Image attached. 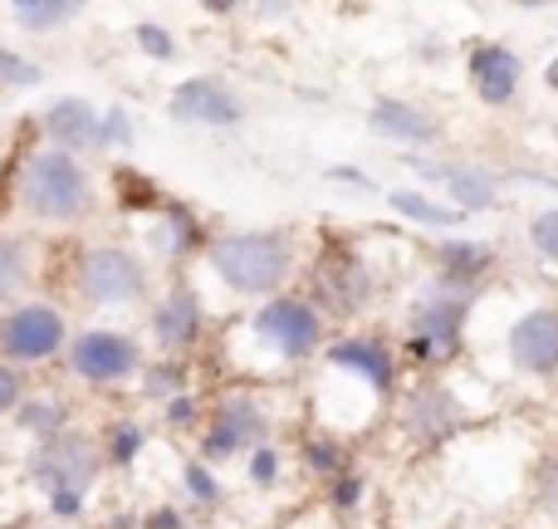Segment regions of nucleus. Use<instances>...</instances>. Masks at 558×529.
Returning a JSON list of instances; mask_svg holds the SVG:
<instances>
[{
  "instance_id": "obj_1",
  "label": "nucleus",
  "mask_w": 558,
  "mask_h": 529,
  "mask_svg": "<svg viewBox=\"0 0 558 529\" xmlns=\"http://www.w3.org/2000/svg\"><path fill=\"white\" fill-rule=\"evenodd\" d=\"M324 344H328V318L318 314V304L304 289H284V294L260 299L235 324V334H226V353L251 377H270V373L318 363Z\"/></svg>"
},
{
  "instance_id": "obj_2",
  "label": "nucleus",
  "mask_w": 558,
  "mask_h": 529,
  "mask_svg": "<svg viewBox=\"0 0 558 529\" xmlns=\"http://www.w3.org/2000/svg\"><path fill=\"white\" fill-rule=\"evenodd\" d=\"M15 206L35 226H78L98 212V182L78 153L29 147L15 167Z\"/></svg>"
},
{
  "instance_id": "obj_3",
  "label": "nucleus",
  "mask_w": 558,
  "mask_h": 529,
  "mask_svg": "<svg viewBox=\"0 0 558 529\" xmlns=\"http://www.w3.org/2000/svg\"><path fill=\"white\" fill-rule=\"evenodd\" d=\"M202 265L226 294L260 304L289 289L299 269V241L289 231H226L211 236Z\"/></svg>"
},
{
  "instance_id": "obj_4",
  "label": "nucleus",
  "mask_w": 558,
  "mask_h": 529,
  "mask_svg": "<svg viewBox=\"0 0 558 529\" xmlns=\"http://www.w3.org/2000/svg\"><path fill=\"white\" fill-rule=\"evenodd\" d=\"M475 309V289L446 285L432 275V285L416 289L412 309L402 324V368H416L422 377H436L461 358L465 348V324Z\"/></svg>"
},
{
  "instance_id": "obj_5",
  "label": "nucleus",
  "mask_w": 558,
  "mask_h": 529,
  "mask_svg": "<svg viewBox=\"0 0 558 529\" xmlns=\"http://www.w3.org/2000/svg\"><path fill=\"white\" fill-rule=\"evenodd\" d=\"M69 289L78 304L98 309V314L153 304V261L143 255V245L94 241L69 265Z\"/></svg>"
},
{
  "instance_id": "obj_6",
  "label": "nucleus",
  "mask_w": 558,
  "mask_h": 529,
  "mask_svg": "<svg viewBox=\"0 0 558 529\" xmlns=\"http://www.w3.org/2000/svg\"><path fill=\"white\" fill-rule=\"evenodd\" d=\"M275 436V412H270V397L260 387H226V393L211 397L206 407V422L202 432L192 436V452L202 456L206 466H231L245 461L260 442Z\"/></svg>"
},
{
  "instance_id": "obj_7",
  "label": "nucleus",
  "mask_w": 558,
  "mask_h": 529,
  "mask_svg": "<svg viewBox=\"0 0 558 529\" xmlns=\"http://www.w3.org/2000/svg\"><path fill=\"white\" fill-rule=\"evenodd\" d=\"M402 353L383 334H333L318 353V383H343L367 407H387L402 393Z\"/></svg>"
},
{
  "instance_id": "obj_8",
  "label": "nucleus",
  "mask_w": 558,
  "mask_h": 529,
  "mask_svg": "<svg viewBox=\"0 0 558 529\" xmlns=\"http://www.w3.org/2000/svg\"><path fill=\"white\" fill-rule=\"evenodd\" d=\"M143 363H147L143 338L128 334V328H108V324L74 328V338H69V348H64V373L74 377V383L94 387V393L133 387Z\"/></svg>"
},
{
  "instance_id": "obj_9",
  "label": "nucleus",
  "mask_w": 558,
  "mask_h": 529,
  "mask_svg": "<svg viewBox=\"0 0 558 529\" xmlns=\"http://www.w3.org/2000/svg\"><path fill=\"white\" fill-rule=\"evenodd\" d=\"M108 466H104V452H98V436L78 432V426H69L54 442L29 446L25 456V481L39 491V501H49V495H88L94 501Z\"/></svg>"
},
{
  "instance_id": "obj_10",
  "label": "nucleus",
  "mask_w": 558,
  "mask_h": 529,
  "mask_svg": "<svg viewBox=\"0 0 558 529\" xmlns=\"http://www.w3.org/2000/svg\"><path fill=\"white\" fill-rule=\"evenodd\" d=\"M69 338H74V324H69V314L54 299L25 294L10 309H0V363H15L25 373L29 368L59 363Z\"/></svg>"
},
{
  "instance_id": "obj_11",
  "label": "nucleus",
  "mask_w": 558,
  "mask_h": 529,
  "mask_svg": "<svg viewBox=\"0 0 558 529\" xmlns=\"http://www.w3.org/2000/svg\"><path fill=\"white\" fill-rule=\"evenodd\" d=\"M304 294L318 304V314L333 318H357L377 299V275L367 265V255L348 241H324V251L314 255L304 279Z\"/></svg>"
},
{
  "instance_id": "obj_12",
  "label": "nucleus",
  "mask_w": 558,
  "mask_h": 529,
  "mask_svg": "<svg viewBox=\"0 0 558 529\" xmlns=\"http://www.w3.org/2000/svg\"><path fill=\"white\" fill-rule=\"evenodd\" d=\"M206 328H211V304L192 275H172L147 304V338L162 358H192L206 344Z\"/></svg>"
},
{
  "instance_id": "obj_13",
  "label": "nucleus",
  "mask_w": 558,
  "mask_h": 529,
  "mask_svg": "<svg viewBox=\"0 0 558 529\" xmlns=\"http://www.w3.org/2000/svg\"><path fill=\"white\" fill-rule=\"evenodd\" d=\"M471 412H465L461 393L446 387L441 377H416L402 397H397V432L407 436V446L416 452H441L446 442L465 432Z\"/></svg>"
},
{
  "instance_id": "obj_14",
  "label": "nucleus",
  "mask_w": 558,
  "mask_h": 529,
  "mask_svg": "<svg viewBox=\"0 0 558 529\" xmlns=\"http://www.w3.org/2000/svg\"><path fill=\"white\" fill-rule=\"evenodd\" d=\"M167 113L177 118L182 128H235L245 118V104L226 79L216 74H192L172 88L167 98Z\"/></svg>"
},
{
  "instance_id": "obj_15",
  "label": "nucleus",
  "mask_w": 558,
  "mask_h": 529,
  "mask_svg": "<svg viewBox=\"0 0 558 529\" xmlns=\"http://www.w3.org/2000/svg\"><path fill=\"white\" fill-rule=\"evenodd\" d=\"M510 368L524 377H558V309L534 304L505 334Z\"/></svg>"
},
{
  "instance_id": "obj_16",
  "label": "nucleus",
  "mask_w": 558,
  "mask_h": 529,
  "mask_svg": "<svg viewBox=\"0 0 558 529\" xmlns=\"http://www.w3.org/2000/svg\"><path fill=\"white\" fill-rule=\"evenodd\" d=\"M206 245H211V236L196 221L192 206H182V202H167L162 212L147 216V226H143V255L157 265H186V261H196V255H206Z\"/></svg>"
},
{
  "instance_id": "obj_17",
  "label": "nucleus",
  "mask_w": 558,
  "mask_h": 529,
  "mask_svg": "<svg viewBox=\"0 0 558 529\" xmlns=\"http://www.w3.org/2000/svg\"><path fill=\"white\" fill-rule=\"evenodd\" d=\"M98 118L104 113H98L84 94H64L39 113V133H45L49 147H64V153L84 157L88 147H98Z\"/></svg>"
},
{
  "instance_id": "obj_18",
  "label": "nucleus",
  "mask_w": 558,
  "mask_h": 529,
  "mask_svg": "<svg viewBox=\"0 0 558 529\" xmlns=\"http://www.w3.org/2000/svg\"><path fill=\"white\" fill-rule=\"evenodd\" d=\"M367 128L383 143H397V147H432L441 137V123L426 108L407 104V98H377L373 113H367Z\"/></svg>"
},
{
  "instance_id": "obj_19",
  "label": "nucleus",
  "mask_w": 558,
  "mask_h": 529,
  "mask_svg": "<svg viewBox=\"0 0 558 529\" xmlns=\"http://www.w3.org/2000/svg\"><path fill=\"white\" fill-rule=\"evenodd\" d=\"M471 79H475V94L481 104L505 108L514 94H520V79H524V59L505 45H475L471 49Z\"/></svg>"
},
{
  "instance_id": "obj_20",
  "label": "nucleus",
  "mask_w": 558,
  "mask_h": 529,
  "mask_svg": "<svg viewBox=\"0 0 558 529\" xmlns=\"http://www.w3.org/2000/svg\"><path fill=\"white\" fill-rule=\"evenodd\" d=\"M15 432L25 436V442H54V436H64L69 426H74V402H69L64 393H54V387H29V397L15 407Z\"/></svg>"
},
{
  "instance_id": "obj_21",
  "label": "nucleus",
  "mask_w": 558,
  "mask_h": 529,
  "mask_svg": "<svg viewBox=\"0 0 558 529\" xmlns=\"http://www.w3.org/2000/svg\"><path fill=\"white\" fill-rule=\"evenodd\" d=\"M432 265H436V279L481 294L485 275L495 269V245L490 241H456V236H446L441 245H432Z\"/></svg>"
},
{
  "instance_id": "obj_22",
  "label": "nucleus",
  "mask_w": 558,
  "mask_h": 529,
  "mask_svg": "<svg viewBox=\"0 0 558 529\" xmlns=\"http://www.w3.org/2000/svg\"><path fill=\"white\" fill-rule=\"evenodd\" d=\"M147 446H153V432H147V422L143 417H133V412L108 417L104 432H98V452H104V466L113 476L133 471V466L147 456Z\"/></svg>"
},
{
  "instance_id": "obj_23",
  "label": "nucleus",
  "mask_w": 558,
  "mask_h": 529,
  "mask_svg": "<svg viewBox=\"0 0 558 529\" xmlns=\"http://www.w3.org/2000/svg\"><path fill=\"white\" fill-rule=\"evenodd\" d=\"M177 491H182V505L192 515H216L226 501H231L221 471H216V466H206L196 452L182 456V466H177Z\"/></svg>"
},
{
  "instance_id": "obj_24",
  "label": "nucleus",
  "mask_w": 558,
  "mask_h": 529,
  "mask_svg": "<svg viewBox=\"0 0 558 529\" xmlns=\"http://www.w3.org/2000/svg\"><path fill=\"white\" fill-rule=\"evenodd\" d=\"M299 466H304L308 481L328 485L343 471H353V452H348V442L338 432H324V426H318V432H308L304 442H299Z\"/></svg>"
},
{
  "instance_id": "obj_25",
  "label": "nucleus",
  "mask_w": 558,
  "mask_h": 529,
  "mask_svg": "<svg viewBox=\"0 0 558 529\" xmlns=\"http://www.w3.org/2000/svg\"><path fill=\"white\" fill-rule=\"evenodd\" d=\"M133 387L147 397V402H157V407L172 402L177 393H192V387H196L192 383V358H162V353L147 358Z\"/></svg>"
},
{
  "instance_id": "obj_26",
  "label": "nucleus",
  "mask_w": 558,
  "mask_h": 529,
  "mask_svg": "<svg viewBox=\"0 0 558 529\" xmlns=\"http://www.w3.org/2000/svg\"><path fill=\"white\" fill-rule=\"evenodd\" d=\"M441 187L451 192L456 212H465V216H471V212H490L495 196H500V177L485 172V167H446Z\"/></svg>"
},
{
  "instance_id": "obj_27",
  "label": "nucleus",
  "mask_w": 558,
  "mask_h": 529,
  "mask_svg": "<svg viewBox=\"0 0 558 529\" xmlns=\"http://www.w3.org/2000/svg\"><path fill=\"white\" fill-rule=\"evenodd\" d=\"M387 206H392L402 221H416V226H432V231H451V226L465 221V212H456V206H441L432 202V196L412 192V187H397V192H387Z\"/></svg>"
},
{
  "instance_id": "obj_28",
  "label": "nucleus",
  "mask_w": 558,
  "mask_h": 529,
  "mask_svg": "<svg viewBox=\"0 0 558 529\" xmlns=\"http://www.w3.org/2000/svg\"><path fill=\"white\" fill-rule=\"evenodd\" d=\"M25 289H29V245L20 236L0 231V309L25 299Z\"/></svg>"
},
{
  "instance_id": "obj_29",
  "label": "nucleus",
  "mask_w": 558,
  "mask_h": 529,
  "mask_svg": "<svg viewBox=\"0 0 558 529\" xmlns=\"http://www.w3.org/2000/svg\"><path fill=\"white\" fill-rule=\"evenodd\" d=\"M206 407H211V397H206L202 387H192V393H177L172 402L157 407V422H162V432H172V436H196L206 422Z\"/></svg>"
},
{
  "instance_id": "obj_30",
  "label": "nucleus",
  "mask_w": 558,
  "mask_h": 529,
  "mask_svg": "<svg viewBox=\"0 0 558 529\" xmlns=\"http://www.w3.org/2000/svg\"><path fill=\"white\" fill-rule=\"evenodd\" d=\"M113 192H118V206H123L128 216H157L167 206V196L157 192L147 177H137L133 167H118V177H113Z\"/></svg>"
},
{
  "instance_id": "obj_31",
  "label": "nucleus",
  "mask_w": 558,
  "mask_h": 529,
  "mask_svg": "<svg viewBox=\"0 0 558 529\" xmlns=\"http://www.w3.org/2000/svg\"><path fill=\"white\" fill-rule=\"evenodd\" d=\"M245 485H255V491H279V481H284V446L275 442H260L251 456H245Z\"/></svg>"
},
{
  "instance_id": "obj_32",
  "label": "nucleus",
  "mask_w": 558,
  "mask_h": 529,
  "mask_svg": "<svg viewBox=\"0 0 558 529\" xmlns=\"http://www.w3.org/2000/svg\"><path fill=\"white\" fill-rule=\"evenodd\" d=\"M133 45H137V55H147V59H157V64H172L182 49H177V35L167 25H157V20H137L133 25Z\"/></svg>"
},
{
  "instance_id": "obj_33",
  "label": "nucleus",
  "mask_w": 558,
  "mask_h": 529,
  "mask_svg": "<svg viewBox=\"0 0 558 529\" xmlns=\"http://www.w3.org/2000/svg\"><path fill=\"white\" fill-rule=\"evenodd\" d=\"M133 143H137V123H133V113H128L123 104L104 108V118H98V147H108V153H128Z\"/></svg>"
},
{
  "instance_id": "obj_34",
  "label": "nucleus",
  "mask_w": 558,
  "mask_h": 529,
  "mask_svg": "<svg viewBox=\"0 0 558 529\" xmlns=\"http://www.w3.org/2000/svg\"><path fill=\"white\" fill-rule=\"evenodd\" d=\"M324 495H328V510L333 515H357L363 510V501H367V476L363 471H343L338 481L324 485Z\"/></svg>"
},
{
  "instance_id": "obj_35",
  "label": "nucleus",
  "mask_w": 558,
  "mask_h": 529,
  "mask_svg": "<svg viewBox=\"0 0 558 529\" xmlns=\"http://www.w3.org/2000/svg\"><path fill=\"white\" fill-rule=\"evenodd\" d=\"M84 5H88V0H45L35 15H20V29H29V35H49V29L69 25V20H74Z\"/></svg>"
},
{
  "instance_id": "obj_36",
  "label": "nucleus",
  "mask_w": 558,
  "mask_h": 529,
  "mask_svg": "<svg viewBox=\"0 0 558 529\" xmlns=\"http://www.w3.org/2000/svg\"><path fill=\"white\" fill-rule=\"evenodd\" d=\"M39 79H45V69H39L35 59L10 49V45H0V88H35Z\"/></svg>"
},
{
  "instance_id": "obj_37",
  "label": "nucleus",
  "mask_w": 558,
  "mask_h": 529,
  "mask_svg": "<svg viewBox=\"0 0 558 529\" xmlns=\"http://www.w3.org/2000/svg\"><path fill=\"white\" fill-rule=\"evenodd\" d=\"M25 397H29V373L15 363H0V422H10Z\"/></svg>"
},
{
  "instance_id": "obj_38",
  "label": "nucleus",
  "mask_w": 558,
  "mask_h": 529,
  "mask_svg": "<svg viewBox=\"0 0 558 529\" xmlns=\"http://www.w3.org/2000/svg\"><path fill=\"white\" fill-rule=\"evenodd\" d=\"M530 245L544 255L549 265H558V206H549V212H539L530 221Z\"/></svg>"
},
{
  "instance_id": "obj_39",
  "label": "nucleus",
  "mask_w": 558,
  "mask_h": 529,
  "mask_svg": "<svg viewBox=\"0 0 558 529\" xmlns=\"http://www.w3.org/2000/svg\"><path fill=\"white\" fill-rule=\"evenodd\" d=\"M143 529H192V510L182 501H157L143 510Z\"/></svg>"
},
{
  "instance_id": "obj_40",
  "label": "nucleus",
  "mask_w": 558,
  "mask_h": 529,
  "mask_svg": "<svg viewBox=\"0 0 558 529\" xmlns=\"http://www.w3.org/2000/svg\"><path fill=\"white\" fill-rule=\"evenodd\" d=\"M534 501H539V510L549 515V520H558V452L539 466V476H534Z\"/></svg>"
},
{
  "instance_id": "obj_41",
  "label": "nucleus",
  "mask_w": 558,
  "mask_h": 529,
  "mask_svg": "<svg viewBox=\"0 0 558 529\" xmlns=\"http://www.w3.org/2000/svg\"><path fill=\"white\" fill-rule=\"evenodd\" d=\"M45 510H49V520H59V525H78L88 515V495H49Z\"/></svg>"
},
{
  "instance_id": "obj_42",
  "label": "nucleus",
  "mask_w": 558,
  "mask_h": 529,
  "mask_svg": "<svg viewBox=\"0 0 558 529\" xmlns=\"http://www.w3.org/2000/svg\"><path fill=\"white\" fill-rule=\"evenodd\" d=\"M328 182H343V187H357V192H373V177H363L357 167H328Z\"/></svg>"
},
{
  "instance_id": "obj_43",
  "label": "nucleus",
  "mask_w": 558,
  "mask_h": 529,
  "mask_svg": "<svg viewBox=\"0 0 558 529\" xmlns=\"http://www.w3.org/2000/svg\"><path fill=\"white\" fill-rule=\"evenodd\" d=\"M289 5H294V0H255L260 20H284V15H289Z\"/></svg>"
},
{
  "instance_id": "obj_44",
  "label": "nucleus",
  "mask_w": 558,
  "mask_h": 529,
  "mask_svg": "<svg viewBox=\"0 0 558 529\" xmlns=\"http://www.w3.org/2000/svg\"><path fill=\"white\" fill-rule=\"evenodd\" d=\"M104 529H143V515H133V510H118V515H108Z\"/></svg>"
},
{
  "instance_id": "obj_45",
  "label": "nucleus",
  "mask_w": 558,
  "mask_h": 529,
  "mask_svg": "<svg viewBox=\"0 0 558 529\" xmlns=\"http://www.w3.org/2000/svg\"><path fill=\"white\" fill-rule=\"evenodd\" d=\"M196 5H202L206 15H235V10H241L245 0H196Z\"/></svg>"
},
{
  "instance_id": "obj_46",
  "label": "nucleus",
  "mask_w": 558,
  "mask_h": 529,
  "mask_svg": "<svg viewBox=\"0 0 558 529\" xmlns=\"http://www.w3.org/2000/svg\"><path fill=\"white\" fill-rule=\"evenodd\" d=\"M10 5H15V20H20V15H35L45 0H10Z\"/></svg>"
},
{
  "instance_id": "obj_47",
  "label": "nucleus",
  "mask_w": 558,
  "mask_h": 529,
  "mask_svg": "<svg viewBox=\"0 0 558 529\" xmlns=\"http://www.w3.org/2000/svg\"><path fill=\"white\" fill-rule=\"evenodd\" d=\"M544 79H549V88H554V94H558V59H554V64H549V69H544Z\"/></svg>"
},
{
  "instance_id": "obj_48",
  "label": "nucleus",
  "mask_w": 558,
  "mask_h": 529,
  "mask_svg": "<svg viewBox=\"0 0 558 529\" xmlns=\"http://www.w3.org/2000/svg\"><path fill=\"white\" fill-rule=\"evenodd\" d=\"M520 5H544V0H520Z\"/></svg>"
}]
</instances>
